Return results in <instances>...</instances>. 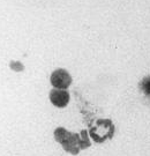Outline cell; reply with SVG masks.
Here are the masks:
<instances>
[{
	"mask_svg": "<svg viewBox=\"0 0 150 156\" xmlns=\"http://www.w3.org/2000/svg\"><path fill=\"white\" fill-rule=\"evenodd\" d=\"M54 139L57 142H59L62 146V148L67 153L72 155H78L80 151L83 149L81 135L72 133L64 127H58L54 129Z\"/></svg>",
	"mask_w": 150,
	"mask_h": 156,
	"instance_id": "cell-1",
	"label": "cell"
},
{
	"mask_svg": "<svg viewBox=\"0 0 150 156\" xmlns=\"http://www.w3.org/2000/svg\"><path fill=\"white\" fill-rule=\"evenodd\" d=\"M90 136L95 142L102 144L105 140L111 139L114 134V125L110 119H98L89 131Z\"/></svg>",
	"mask_w": 150,
	"mask_h": 156,
	"instance_id": "cell-2",
	"label": "cell"
},
{
	"mask_svg": "<svg viewBox=\"0 0 150 156\" xmlns=\"http://www.w3.org/2000/svg\"><path fill=\"white\" fill-rule=\"evenodd\" d=\"M51 84L57 89H67L72 83L71 74L64 68H58L51 74Z\"/></svg>",
	"mask_w": 150,
	"mask_h": 156,
	"instance_id": "cell-3",
	"label": "cell"
},
{
	"mask_svg": "<svg viewBox=\"0 0 150 156\" xmlns=\"http://www.w3.org/2000/svg\"><path fill=\"white\" fill-rule=\"evenodd\" d=\"M51 103L57 108H65L69 103V93L66 89H52L50 91Z\"/></svg>",
	"mask_w": 150,
	"mask_h": 156,
	"instance_id": "cell-4",
	"label": "cell"
},
{
	"mask_svg": "<svg viewBox=\"0 0 150 156\" xmlns=\"http://www.w3.org/2000/svg\"><path fill=\"white\" fill-rule=\"evenodd\" d=\"M140 90L145 95V96H148L150 97V76H145V78L142 79V81L140 82Z\"/></svg>",
	"mask_w": 150,
	"mask_h": 156,
	"instance_id": "cell-5",
	"label": "cell"
},
{
	"mask_svg": "<svg viewBox=\"0 0 150 156\" xmlns=\"http://www.w3.org/2000/svg\"><path fill=\"white\" fill-rule=\"evenodd\" d=\"M80 135H81V140H82L83 149H85V148L90 147V140H89V136H88V132H87L85 129H83V131H81Z\"/></svg>",
	"mask_w": 150,
	"mask_h": 156,
	"instance_id": "cell-6",
	"label": "cell"
},
{
	"mask_svg": "<svg viewBox=\"0 0 150 156\" xmlns=\"http://www.w3.org/2000/svg\"><path fill=\"white\" fill-rule=\"evenodd\" d=\"M11 68L12 69H14V71H16V72H19V71H23V65L19 62H12Z\"/></svg>",
	"mask_w": 150,
	"mask_h": 156,
	"instance_id": "cell-7",
	"label": "cell"
}]
</instances>
